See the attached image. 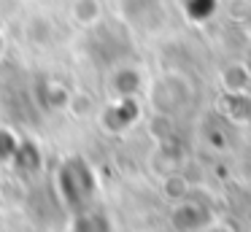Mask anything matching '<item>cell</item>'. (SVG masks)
I'll use <instances>...</instances> for the list:
<instances>
[{"label":"cell","instance_id":"1","mask_svg":"<svg viewBox=\"0 0 251 232\" xmlns=\"http://www.w3.org/2000/svg\"><path fill=\"white\" fill-rule=\"evenodd\" d=\"M57 186H60V197H62V205L68 208V213L76 216V213H84V210L95 208V176L89 170L87 162L81 159H71V162H62L60 167V176H57Z\"/></svg>","mask_w":251,"mask_h":232},{"label":"cell","instance_id":"2","mask_svg":"<svg viewBox=\"0 0 251 232\" xmlns=\"http://www.w3.org/2000/svg\"><path fill=\"white\" fill-rule=\"evenodd\" d=\"M68 232H116V230H114V221H111L108 213H103L98 208H89L84 213L71 216Z\"/></svg>","mask_w":251,"mask_h":232}]
</instances>
